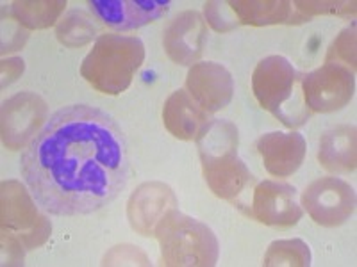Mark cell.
Wrapping results in <instances>:
<instances>
[{
	"instance_id": "obj_1",
	"label": "cell",
	"mask_w": 357,
	"mask_h": 267,
	"mask_svg": "<svg viewBox=\"0 0 357 267\" xmlns=\"http://www.w3.org/2000/svg\"><path fill=\"white\" fill-rule=\"evenodd\" d=\"M130 171L129 143L111 114L75 104L50 114L25 146L20 173L50 216H89L113 203Z\"/></svg>"
},
{
	"instance_id": "obj_2",
	"label": "cell",
	"mask_w": 357,
	"mask_h": 267,
	"mask_svg": "<svg viewBox=\"0 0 357 267\" xmlns=\"http://www.w3.org/2000/svg\"><path fill=\"white\" fill-rule=\"evenodd\" d=\"M204 178L218 198L241 207V196L256 187V178L238 157L240 136L234 123L213 118L197 136Z\"/></svg>"
},
{
	"instance_id": "obj_3",
	"label": "cell",
	"mask_w": 357,
	"mask_h": 267,
	"mask_svg": "<svg viewBox=\"0 0 357 267\" xmlns=\"http://www.w3.org/2000/svg\"><path fill=\"white\" fill-rule=\"evenodd\" d=\"M252 91L259 106L289 129L305 125L311 118L302 95V75L286 57H264L252 75Z\"/></svg>"
},
{
	"instance_id": "obj_4",
	"label": "cell",
	"mask_w": 357,
	"mask_h": 267,
	"mask_svg": "<svg viewBox=\"0 0 357 267\" xmlns=\"http://www.w3.org/2000/svg\"><path fill=\"white\" fill-rule=\"evenodd\" d=\"M143 59L145 44L139 38L104 34L84 57L81 75L102 93L118 95L129 88Z\"/></svg>"
},
{
	"instance_id": "obj_5",
	"label": "cell",
	"mask_w": 357,
	"mask_h": 267,
	"mask_svg": "<svg viewBox=\"0 0 357 267\" xmlns=\"http://www.w3.org/2000/svg\"><path fill=\"white\" fill-rule=\"evenodd\" d=\"M155 235L162 266H215L218 260V241L211 228L175 209L159 221Z\"/></svg>"
},
{
	"instance_id": "obj_6",
	"label": "cell",
	"mask_w": 357,
	"mask_h": 267,
	"mask_svg": "<svg viewBox=\"0 0 357 267\" xmlns=\"http://www.w3.org/2000/svg\"><path fill=\"white\" fill-rule=\"evenodd\" d=\"M354 70L343 63L327 61L321 68L302 75V95L311 113L340 111L354 97Z\"/></svg>"
},
{
	"instance_id": "obj_7",
	"label": "cell",
	"mask_w": 357,
	"mask_h": 267,
	"mask_svg": "<svg viewBox=\"0 0 357 267\" xmlns=\"http://www.w3.org/2000/svg\"><path fill=\"white\" fill-rule=\"evenodd\" d=\"M302 205L320 227H340L356 211V191L341 178L325 177L305 187Z\"/></svg>"
},
{
	"instance_id": "obj_8",
	"label": "cell",
	"mask_w": 357,
	"mask_h": 267,
	"mask_svg": "<svg viewBox=\"0 0 357 267\" xmlns=\"http://www.w3.org/2000/svg\"><path fill=\"white\" fill-rule=\"evenodd\" d=\"M295 198L296 189L289 184L264 180L252 189L247 214L266 227H295L304 214Z\"/></svg>"
},
{
	"instance_id": "obj_9",
	"label": "cell",
	"mask_w": 357,
	"mask_h": 267,
	"mask_svg": "<svg viewBox=\"0 0 357 267\" xmlns=\"http://www.w3.org/2000/svg\"><path fill=\"white\" fill-rule=\"evenodd\" d=\"M95 17L114 31H134L170 11V0H91Z\"/></svg>"
},
{
	"instance_id": "obj_10",
	"label": "cell",
	"mask_w": 357,
	"mask_h": 267,
	"mask_svg": "<svg viewBox=\"0 0 357 267\" xmlns=\"http://www.w3.org/2000/svg\"><path fill=\"white\" fill-rule=\"evenodd\" d=\"M188 93L209 114L229 106L234 93V81L227 68L218 63H197L186 79Z\"/></svg>"
},
{
	"instance_id": "obj_11",
	"label": "cell",
	"mask_w": 357,
	"mask_h": 267,
	"mask_svg": "<svg viewBox=\"0 0 357 267\" xmlns=\"http://www.w3.org/2000/svg\"><path fill=\"white\" fill-rule=\"evenodd\" d=\"M206 24L197 11H184L172 20L162 36L168 57L177 65H193L202 56Z\"/></svg>"
},
{
	"instance_id": "obj_12",
	"label": "cell",
	"mask_w": 357,
	"mask_h": 267,
	"mask_svg": "<svg viewBox=\"0 0 357 267\" xmlns=\"http://www.w3.org/2000/svg\"><path fill=\"white\" fill-rule=\"evenodd\" d=\"M257 152L270 175L286 178L302 166L305 157V139L298 132H268L257 139Z\"/></svg>"
},
{
	"instance_id": "obj_13",
	"label": "cell",
	"mask_w": 357,
	"mask_h": 267,
	"mask_svg": "<svg viewBox=\"0 0 357 267\" xmlns=\"http://www.w3.org/2000/svg\"><path fill=\"white\" fill-rule=\"evenodd\" d=\"M209 120V113L204 111L184 89L172 93L162 109V122L168 132L184 141L197 139L202 127Z\"/></svg>"
},
{
	"instance_id": "obj_14",
	"label": "cell",
	"mask_w": 357,
	"mask_h": 267,
	"mask_svg": "<svg viewBox=\"0 0 357 267\" xmlns=\"http://www.w3.org/2000/svg\"><path fill=\"white\" fill-rule=\"evenodd\" d=\"M318 161L331 173H352L356 170V127L341 125L321 136Z\"/></svg>"
},
{
	"instance_id": "obj_15",
	"label": "cell",
	"mask_w": 357,
	"mask_h": 267,
	"mask_svg": "<svg viewBox=\"0 0 357 267\" xmlns=\"http://www.w3.org/2000/svg\"><path fill=\"white\" fill-rule=\"evenodd\" d=\"M229 8L238 15L241 24L268 25L280 24L289 18V2H229Z\"/></svg>"
},
{
	"instance_id": "obj_16",
	"label": "cell",
	"mask_w": 357,
	"mask_h": 267,
	"mask_svg": "<svg viewBox=\"0 0 357 267\" xmlns=\"http://www.w3.org/2000/svg\"><path fill=\"white\" fill-rule=\"evenodd\" d=\"M264 266H311V251L301 239L275 241L264 255Z\"/></svg>"
},
{
	"instance_id": "obj_17",
	"label": "cell",
	"mask_w": 357,
	"mask_h": 267,
	"mask_svg": "<svg viewBox=\"0 0 357 267\" xmlns=\"http://www.w3.org/2000/svg\"><path fill=\"white\" fill-rule=\"evenodd\" d=\"M227 9H229V2L227 4H222V2H207L206 4V18L207 22L211 24V27L215 31H231L238 25V18L227 17Z\"/></svg>"
}]
</instances>
